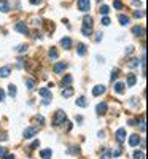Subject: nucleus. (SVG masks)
Wrapping results in <instances>:
<instances>
[{"mask_svg":"<svg viewBox=\"0 0 148 159\" xmlns=\"http://www.w3.org/2000/svg\"><path fill=\"white\" fill-rule=\"evenodd\" d=\"M65 121H67V115H65V111L57 110L56 115H54V119H53V126H54V127H59V126H62Z\"/></svg>","mask_w":148,"mask_h":159,"instance_id":"f257e3e1","label":"nucleus"},{"mask_svg":"<svg viewBox=\"0 0 148 159\" xmlns=\"http://www.w3.org/2000/svg\"><path fill=\"white\" fill-rule=\"evenodd\" d=\"M77 5H78V10L80 11L86 13V11L91 10V0H78V2H77Z\"/></svg>","mask_w":148,"mask_h":159,"instance_id":"f03ea898","label":"nucleus"},{"mask_svg":"<svg viewBox=\"0 0 148 159\" xmlns=\"http://www.w3.org/2000/svg\"><path fill=\"white\" fill-rule=\"evenodd\" d=\"M38 132V126H32V127H27V129L24 130V138H32L35 137Z\"/></svg>","mask_w":148,"mask_h":159,"instance_id":"7ed1b4c3","label":"nucleus"},{"mask_svg":"<svg viewBox=\"0 0 148 159\" xmlns=\"http://www.w3.org/2000/svg\"><path fill=\"white\" fill-rule=\"evenodd\" d=\"M14 30H16V32L24 34V35H29V27L26 26V22H16V26H14Z\"/></svg>","mask_w":148,"mask_h":159,"instance_id":"20e7f679","label":"nucleus"},{"mask_svg":"<svg viewBox=\"0 0 148 159\" xmlns=\"http://www.w3.org/2000/svg\"><path fill=\"white\" fill-rule=\"evenodd\" d=\"M105 91H107V88H105L104 84H97V86L92 88V96H94V97L102 96V94H105Z\"/></svg>","mask_w":148,"mask_h":159,"instance_id":"39448f33","label":"nucleus"},{"mask_svg":"<svg viewBox=\"0 0 148 159\" xmlns=\"http://www.w3.org/2000/svg\"><path fill=\"white\" fill-rule=\"evenodd\" d=\"M67 68V64H64V62H57V64H54V67H53V72L56 73V75H61L62 72Z\"/></svg>","mask_w":148,"mask_h":159,"instance_id":"423d86ee","label":"nucleus"},{"mask_svg":"<svg viewBox=\"0 0 148 159\" xmlns=\"http://www.w3.org/2000/svg\"><path fill=\"white\" fill-rule=\"evenodd\" d=\"M115 137H116V140H118V143H123L124 140H126V130L123 129H118L116 130V134H115Z\"/></svg>","mask_w":148,"mask_h":159,"instance_id":"0eeeda50","label":"nucleus"},{"mask_svg":"<svg viewBox=\"0 0 148 159\" xmlns=\"http://www.w3.org/2000/svg\"><path fill=\"white\" fill-rule=\"evenodd\" d=\"M135 83H137V76H135L134 73H127V80H126V84H127V88H132V86H135Z\"/></svg>","mask_w":148,"mask_h":159,"instance_id":"6e6552de","label":"nucleus"},{"mask_svg":"<svg viewBox=\"0 0 148 159\" xmlns=\"http://www.w3.org/2000/svg\"><path fill=\"white\" fill-rule=\"evenodd\" d=\"M62 97L64 99H69V97H72L73 96V88L72 86H64V89H62Z\"/></svg>","mask_w":148,"mask_h":159,"instance_id":"1a4fd4ad","label":"nucleus"},{"mask_svg":"<svg viewBox=\"0 0 148 159\" xmlns=\"http://www.w3.org/2000/svg\"><path fill=\"white\" fill-rule=\"evenodd\" d=\"M107 108H108L107 102H100L99 105L96 107V111H97V115H105V113H107Z\"/></svg>","mask_w":148,"mask_h":159,"instance_id":"9d476101","label":"nucleus"},{"mask_svg":"<svg viewBox=\"0 0 148 159\" xmlns=\"http://www.w3.org/2000/svg\"><path fill=\"white\" fill-rule=\"evenodd\" d=\"M139 143H140V135H139V134L129 135V145H131V146H137Z\"/></svg>","mask_w":148,"mask_h":159,"instance_id":"9b49d317","label":"nucleus"},{"mask_svg":"<svg viewBox=\"0 0 148 159\" xmlns=\"http://www.w3.org/2000/svg\"><path fill=\"white\" fill-rule=\"evenodd\" d=\"M132 34H134L135 37H143L145 35V29L140 26H135V27H132Z\"/></svg>","mask_w":148,"mask_h":159,"instance_id":"f8f14e48","label":"nucleus"},{"mask_svg":"<svg viewBox=\"0 0 148 159\" xmlns=\"http://www.w3.org/2000/svg\"><path fill=\"white\" fill-rule=\"evenodd\" d=\"M61 46H62L64 49H70V48H72V40H70L69 37H64V38L61 40Z\"/></svg>","mask_w":148,"mask_h":159,"instance_id":"ddd939ff","label":"nucleus"},{"mask_svg":"<svg viewBox=\"0 0 148 159\" xmlns=\"http://www.w3.org/2000/svg\"><path fill=\"white\" fill-rule=\"evenodd\" d=\"M10 73H11V67L10 65H5V67L0 68V78H6Z\"/></svg>","mask_w":148,"mask_h":159,"instance_id":"4468645a","label":"nucleus"},{"mask_svg":"<svg viewBox=\"0 0 148 159\" xmlns=\"http://www.w3.org/2000/svg\"><path fill=\"white\" fill-rule=\"evenodd\" d=\"M0 11L2 13H8L10 11V3L6 0H0Z\"/></svg>","mask_w":148,"mask_h":159,"instance_id":"2eb2a0df","label":"nucleus"},{"mask_svg":"<svg viewBox=\"0 0 148 159\" xmlns=\"http://www.w3.org/2000/svg\"><path fill=\"white\" fill-rule=\"evenodd\" d=\"M113 89H115L116 94H123V92H124V83H119V81H116L115 86H113Z\"/></svg>","mask_w":148,"mask_h":159,"instance_id":"dca6fc26","label":"nucleus"},{"mask_svg":"<svg viewBox=\"0 0 148 159\" xmlns=\"http://www.w3.org/2000/svg\"><path fill=\"white\" fill-rule=\"evenodd\" d=\"M38 94H40L43 99H48V97H51V91H49L48 88H41L40 91H38Z\"/></svg>","mask_w":148,"mask_h":159,"instance_id":"f3484780","label":"nucleus"},{"mask_svg":"<svg viewBox=\"0 0 148 159\" xmlns=\"http://www.w3.org/2000/svg\"><path fill=\"white\" fill-rule=\"evenodd\" d=\"M40 156L43 158V159H51V156H53V151L49 150V148L41 150V151H40Z\"/></svg>","mask_w":148,"mask_h":159,"instance_id":"a211bd4d","label":"nucleus"},{"mask_svg":"<svg viewBox=\"0 0 148 159\" xmlns=\"http://www.w3.org/2000/svg\"><path fill=\"white\" fill-rule=\"evenodd\" d=\"M118 21H119V24H121V26H127V24H129V16H126V14H119Z\"/></svg>","mask_w":148,"mask_h":159,"instance_id":"6ab92c4d","label":"nucleus"},{"mask_svg":"<svg viewBox=\"0 0 148 159\" xmlns=\"http://www.w3.org/2000/svg\"><path fill=\"white\" fill-rule=\"evenodd\" d=\"M48 56H49V59L56 61L57 57H59V53H57V49H56V48H51V49L48 51Z\"/></svg>","mask_w":148,"mask_h":159,"instance_id":"aec40b11","label":"nucleus"},{"mask_svg":"<svg viewBox=\"0 0 148 159\" xmlns=\"http://www.w3.org/2000/svg\"><path fill=\"white\" fill-rule=\"evenodd\" d=\"M92 24H94V21H92L91 16H84L83 18V26L84 27H92Z\"/></svg>","mask_w":148,"mask_h":159,"instance_id":"412c9836","label":"nucleus"},{"mask_svg":"<svg viewBox=\"0 0 148 159\" xmlns=\"http://www.w3.org/2000/svg\"><path fill=\"white\" fill-rule=\"evenodd\" d=\"M72 75H65L64 78H62V86H70L72 84Z\"/></svg>","mask_w":148,"mask_h":159,"instance_id":"4be33fe9","label":"nucleus"},{"mask_svg":"<svg viewBox=\"0 0 148 159\" xmlns=\"http://www.w3.org/2000/svg\"><path fill=\"white\" fill-rule=\"evenodd\" d=\"M26 86L29 91H32V89H35V80L32 78H26Z\"/></svg>","mask_w":148,"mask_h":159,"instance_id":"5701e85b","label":"nucleus"},{"mask_svg":"<svg viewBox=\"0 0 148 159\" xmlns=\"http://www.w3.org/2000/svg\"><path fill=\"white\" fill-rule=\"evenodd\" d=\"M8 94L11 96V97H14V96L18 94V89H16L14 84H8Z\"/></svg>","mask_w":148,"mask_h":159,"instance_id":"b1692460","label":"nucleus"},{"mask_svg":"<svg viewBox=\"0 0 148 159\" xmlns=\"http://www.w3.org/2000/svg\"><path fill=\"white\" fill-rule=\"evenodd\" d=\"M77 53H78V56H84L86 54V46L83 43H78V49H77Z\"/></svg>","mask_w":148,"mask_h":159,"instance_id":"393cba45","label":"nucleus"},{"mask_svg":"<svg viewBox=\"0 0 148 159\" xmlns=\"http://www.w3.org/2000/svg\"><path fill=\"white\" fill-rule=\"evenodd\" d=\"M81 34H83V35L84 37H89V35H91V34H92V27H81Z\"/></svg>","mask_w":148,"mask_h":159,"instance_id":"a878e982","label":"nucleus"},{"mask_svg":"<svg viewBox=\"0 0 148 159\" xmlns=\"http://www.w3.org/2000/svg\"><path fill=\"white\" fill-rule=\"evenodd\" d=\"M77 105H78V107H81V108H84V107H86L88 105V102H86V99H84V97H78V99H77Z\"/></svg>","mask_w":148,"mask_h":159,"instance_id":"bb28decb","label":"nucleus"},{"mask_svg":"<svg viewBox=\"0 0 148 159\" xmlns=\"http://www.w3.org/2000/svg\"><path fill=\"white\" fill-rule=\"evenodd\" d=\"M139 64H140V61H139V59H135V57H132V59L129 61V68H135Z\"/></svg>","mask_w":148,"mask_h":159,"instance_id":"cd10ccee","label":"nucleus"},{"mask_svg":"<svg viewBox=\"0 0 148 159\" xmlns=\"http://www.w3.org/2000/svg\"><path fill=\"white\" fill-rule=\"evenodd\" d=\"M108 11H110V8H108L107 5H102V6L99 8V13H100V14H104V16H107V14H108Z\"/></svg>","mask_w":148,"mask_h":159,"instance_id":"c85d7f7f","label":"nucleus"},{"mask_svg":"<svg viewBox=\"0 0 148 159\" xmlns=\"http://www.w3.org/2000/svg\"><path fill=\"white\" fill-rule=\"evenodd\" d=\"M27 49H29V46H27V45H19L18 48H16V51L19 54H22V53H27Z\"/></svg>","mask_w":148,"mask_h":159,"instance_id":"c756f323","label":"nucleus"},{"mask_svg":"<svg viewBox=\"0 0 148 159\" xmlns=\"http://www.w3.org/2000/svg\"><path fill=\"white\" fill-rule=\"evenodd\" d=\"M118 75H119V68H113V70H112V76H110V80H112V81H115L116 78H118Z\"/></svg>","mask_w":148,"mask_h":159,"instance_id":"7c9ffc66","label":"nucleus"},{"mask_svg":"<svg viewBox=\"0 0 148 159\" xmlns=\"http://www.w3.org/2000/svg\"><path fill=\"white\" fill-rule=\"evenodd\" d=\"M113 6H115V8L116 10H123V2H121V0H113Z\"/></svg>","mask_w":148,"mask_h":159,"instance_id":"2f4dec72","label":"nucleus"},{"mask_svg":"<svg viewBox=\"0 0 148 159\" xmlns=\"http://www.w3.org/2000/svg\"><path fill=\"white\" fill-rule=\"evenodd\" d=\"M134 159H145L143 151H135V153H134Z\"/></svg>","mask_w":148,"mask_h":159,"instance_id":"473e14b6","label":"nucleus"},{"mask_svg":"<svg viewBox=\"0 0 148 159\" xmlns=\"http://www.w3.org/2000/svg\"><path fill=\"white\" fill-rule=\"evenodd\" d=\"M100 159H112V151H104V154L100 156Z\"/></svg>","mask_w":148,"mask_h":159,"instance_id":"72a5a7b5","label":"nucleus"},{"mask_svg":"<svg viewBox=\"0 0 148 159\" xmlns=\"http://www.w3.org/2000/svg\"><path fill=\"white\" fill-rule=\"evenodd\" d=\"M134 16H135V18H143V16H145V11H142V10H140V11H139V10H135V11H134Z\"/></svg>","mask_w":148,"mask_h":159,"instance_id":"f704fd0d","label":"nucleus"},{"mask_svg":"<svg viewBox=\"0 0 148 159\" xmlns=\"http://www.w3.org/2000/svg\"><path fill=\"white\" fill-rule=\"evenodd\" d=\"M67 153H69V154H78V148H75V146H70Z\"/></svg>","mask_w":148,"mask_h":159,"instance_id":"c9c22d12","label":"nucleus"},{"mask_svg":"<svg viewBox=\"0 0 148 159\" xmlns=\"http://www.w3.org/2000/svg\"><path fill=\"white\" fill-rule=\"evenodd\" d=\"M38 146H40V140H35L32 145H30V148L29 150H35V148H38Z\"/></svg>","mask_w":148,"mask_h":159,"instance_id":"e433bc0d","label":"nucleus"},{"mask_svg":"<svg viewBox=\"0 0 148 159\" xmlns=\"http://www.w3.org/2000/svg\"><path fill=\"white\" fill-rule=\"evenodd\" d=\"M102 24H104V26H110V18H108V16H104V18H102Z\"/></svg>","mask_w":148,"mask_h":159,"instance_id":"4c0bfd02","label":"nucleus"},{"mask_svg":"<svg viewBox=\"0 0 148 159\" xmlns=\"http://www.w3.org/2000/svg\"><path fill=\"white\" fill-rule=\"evenodd\" d=\"M6 154V148H3V146H0V159H3V156Z\"/></svg>","mask_w":148,"mask_h":159,"instance_id":"58836bf2","label":"nucleus"},{"mask_svg":"<svg viewBox=\"0 0 148 159\" xmlns=\"http://www.w3.org/2000/svg\"><path fill=\"white\" fill-rule=\"evenodd\" d=\"M134 53V46H127L126 48V54H132Z\"/></svg>","mask_w":148,"mask_h":159,"instance_id":"ea45409f","label":"nucleus"},{"mask_svg":"<svg viewBox=\"0 0 148 159\" xmlns=\"http://www.w3.org/2000/svg\"><path fill=\"white\" fill-rule=\"evenodd\" d=\"M112 156H115V158H118V156H121V150H116L112 153Z\"/></svg>","mask_w":148,"mask_h":159,"instance_id":"a19ab883","label":"nucleus"},{"mask_svg":"<svg viewBox=\"0 0 148 159\" xmlns=\"http://www.w3.org/2000/svg\"><path fill=\"white\" fill-rule=\"evenodd\" d=\"M2 100H5V91L0 89V102H2Z\"/></svg>","mask_w":148,"mask_h":159,"instance_id":"79ce46f5","label":"nucleus"},{"mask_svg":"<svg viewBox=\"0 0 148 159\" xmlns=\"http://www.w3.org/2000/svg\"><path fill=\"white\" fill-rule=\"evenodd\" d=\"M96 35H97V37H96V41H100V40H102V35H104V34L99 32V34H96Z\"/></svg>","mask_w":148,"mask_h":159,"instance_id":"37998d69","label":"nucleus"},{"mask_svg":"<svg viewBox=\"0 0 148 159\" xmlns=\"http://www.w3.org/2000/svg\"><path fill=\"white\" fill-rule=\"evenodd\" d=\"M41 2H43V0H30V3H32V5H40Z\"/></svg>","mask_w":148,"mask_h":159,"instance_id":"c03bdc74","label":"nucleus"},{"mask_svg":"<svg viewBox=\"0 0 148 159\" xmlns=\"http://www.w3.org/2000/svg\"><path fill=\"white\" fill-rule=\"evenodd\" d=\"M0 140L6 142V140H8V135H6V134H2V135H0Z\"/></svg>","mask_w":148,"mask_h":159,"instance_id":"a18cd8bd","label":"nucleus"},{"mask_svg":"<svg viewBox=\"0 0 148 159\" xmlns=\"http://www.w3.org/2000/svg\"><path fill=\"white\" fill-rule=\"evenodd\" d=\"M3 159H14V154H8V153H6L5 156H3Z\"/></svg>","mask_w":148,"mask_h":159,"instance_id":"49530a36","label":"nucleus"},{"mask_svg":"<svg viewBox=\"0 0 148 159\" xmlns=\"http://www.w3.org/2000/svg\"><path fill=\"white\" fill-rule=\"evenodd\" d=\"M49 102H51V97H48V99H43V105H49Z\"/></svg>","mask_w":148,"mask_h":159,"instance_id":"de8ad7c7","label":"nucleus"},{"mask_svg":"<svg viewBox=\"0 0 148 159\" xmlns=\"http://www.w3.org/2000/svg\"><path fill=\"white\" fill-rule=\"evenodd\" d=\"M41 24V19H34V26H40Z\"/></svg>","mask_w":148,"mask_h":159,"instance_id":"09e8293b","label":"nucleus"},{"mask_svg":"<svg viewBox=\"0 0 148 159\" xmlns=\"http://www.w3.org/2000/svg\"><path fill=\"white\" fill-rule=\"evenodd\" d=\"M37 121L43 124V123H45V118H43V116H37Z\"/></svg>","mask_w":148,"mask_h":159,"instance_id":"8fccbe9b","label":"nucleus"},{"mask_svg":"<svg viewBox=\"0 0 148 159\" xmlns=\"http://www.w3.org/2000/svg\"><path fill=\"white\" fill-rule=\"evenodd\" d=\"M135 123H137L135 119H129V126H135Z\"/></svg>","mask_w":148,"mask_h":159,"instance_id":"3c124183","label":"nucleus"},{"mask_svg":"<svg viewBox=\"0 0 148 159\" xmlns=\"http://www.w3.org/2000/svg\"><path fill=\"white\" fill-rule=\"evenodd\" d=\"M97 135H99V137H100V138H104V137H105V132H104V130H100V132H99V134H97Z\"/></svg>","mask_w":148,"mask_h":159,"instance_id":"603ef678","label":"nucleus"}]
</instances>
